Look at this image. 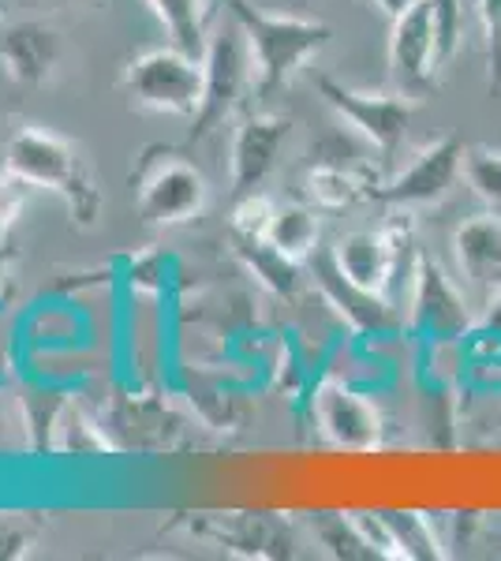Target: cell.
Segmentation results:
<instances>
[{
    "label": "cell",
    "mask_w": 501,
    "mask_h": 561,
    "mask_svg": "<svg viewBox=\"0 0 501 561\" xmlns=\"http://www.w3.org/2000/svg\"><path fill=\"white\" fill-rule=\"evenodd\" d=\"M4 169L23 176L31 187H45V192L60 195L71 221L83 225V229H90L98 221V214H102V187L94 184V176L83 165L79 150L68 139H60L57 131H45V128L15 131L4 153Z\"/></svg>",
    "instance_id": "obj_1"
},
{
    "label": "cell",
    "mask_w": 501,
    "mask_h": 561,
    "mask_svg": "<svg viewBox=\"0 0 501 561\" xmlns=\"http://www.w3.org/2000/svg\"><path fill=\"white\" fill-rule=\"evenodd\" d=\"M225 8H229L232 20L240 23L243 38H248L259 94H273L277 87H285L288 79H293L315 53H322L333 38L330 26L318 20L254 12L248 0H225Z\"/></svg>",
    "instance_id": "obj_2"
},
{
    "label": "cell",
    "mask_w": 501,
    "mask_h": 561,
    "mask_svg": "<svg viewBox=\"0 0 501 561\" xmlns=\"http://www.w3.org/2000/svg\"><path fill=\"white\" fill-rule=\"evenodd\" d=\"M124 94L139 108L169 116H195L203 102V60L177 49H150L124 71Z\"/></svg>",
    "instance_id": "obj_3"
},
{
    "label": "cell",
    "mask_w": 501,
    "mask_h": 561,
    "mask_svg": "<svg viewBox=\"0 0 501 561\" xmlns=\"http://www.w3.org/2000/svg\"><path fill=\"white\" fill-rule=\"evenodd\" d=\"M248 83H254L248 38H243L240 23H232L217 31L203 53V102H198V113L191 116L187 139L198 142L214 128H221L232 116V108L240 105V94L248 90Z\"/></svg>",
    "instance_id": "obj_4"
},
{
    "label": "cell",
    "mask_w": 501,
    "mask_h": 561,
    "mask_svg": "<svg viewBox=\"0 0 501 561\" xmlns=\"http://www.w3.org/2000/svg\"><path fill=\"white\" fill-rule=\"evenodd\" d=\"M318 94L349 128L360 131L382 153H394L400 147V139H405L408 124L415 116V98L405 94V90L375 94V90H355L337 83L330 76H318Z\"/></svg>",
    "instance_id": "obj_5"
},
{
    "label": "cell",
    "mask_w": 501,
    "mask_h": 561,
    "mask_svg": "<svg viewBox=\"0 0 501 561\" xmlns=\"http://www.w3.org/2000/svg\"><path fill=\"white\" fill-rule=\"evenodd\" d=\"M203 203H206V180L191 161L158 158L143 165L139 195H135V210H139L143 225H153V229L187 225L191 217H198Z\"/></svg>",
    "instance_id": "obj_6"
},
{
    "label": "cell",
    "mask_w": 501,
    "mask_h": 561,
    "mask_svg": "<svg viewBox=\"0 0 501 561\" xmlns=\"http://www.w3.org/2000/svg\"><path fill=\"white\" fill-rule=\"evenodd\" d=\"M315 423L322 431V438L333 449L344 454H371L382 446V412L375 401L360 393V389L326 378L311 397Z\"/></svg>",
    "instance_id": "obj_7"
},
{
    "label": "cell",
    "mask_w": 501,
    "mask_h": 561,
    "mask_svg": "<svg viewBox=\"0 0 501 561\" xmlns=\"http://www.w3.org/2000/svg\"><path fill=\"white\" fill-rule=\"evenodd\" d=\"M464 142L460 135H442L431 147H423L412 158V165L400 169L389 184L375 187L378 203H389L397 210H412V206H431L445 198L453 180L464 173Z\"/></svg>",
    "instance_id": "obj_8"
},
{
    "label": "cell",
    "mask_w": 501,
    "mask_h": 561,
    "mask_svg": "<svg viewBox=\"0 0 501 561\" xmlns=\"http://www.w3.org/2000/svg\"><path fill=\"white\" fill-rule=\"evenodd\" d=\"M408 314H412V330L431 341L464 337L471 330L468 296L445 277V270L434 259H419L412 293H408Z\"/></svg>",
    "instance_id": "obj_9"
},
{
    "label": "cell",
    "mask_w": 501,
    "mask_h": 561,
    "mask_svg": "<svg viewBox=\"0 0 501 561\" xmlns=\"http://www.w3.org/2000/svg\"><path fill=\"white\" fill-rule=\"evenodd\" d=\"M434 15L431 0H415L408 12H400L389 31V76H394L397 90L405 94H423L434 83Z\"/></svg>",
    "instance_id": "obj_10"
},
{
    "label": "cell",
    "mask_w": 501,
    "mask_h": 561,
    "mask_svg": "<svg viewBox=\"0 0 501 561\" xmlns=\"http://www.w3.org/2000/svg\"><path fill=\"white\" fill-rule=\"evenodd\" d=\"M293 135V124L285 116H248V121L236 128L232 135V165H229V180H232V195H251L262 180L270 176L273 161H277L281 147Z\"/></svg>",
    "instance_id": "obj_11"
},
{
    "label": "cell",
    "mask_w": 501,
    "mask_h": 561,
    "mask_svg": "<svg viewBox=\"0 0 501 561\" xmlns=\"http://www.w3.org/2000/svg\"><path fill=\"white\" fill-rule=\"evenodd\" d=\"M315 277L322 296L330 300V307L352 325L355 333H367V337H382V333L397 330V307L386 300L382 293H367V288L352 285L341 270L333 266L330 255L315 259Z\"/></svg>",
    "instance_id": "obj_12"
},
{
    "label": "cell",
    "mask_w": 501,
    "mask_h": 561,
    "mask_svg": "<svg viewBox=\"0 0 501 561\" xmlns=\"http://www.w3.org/2000/svg\"><path fill=\"white\" fill-rule=\"evenodd\" d=\"M453 255H457L460 277L471 293L482 300L501 288V217L479 214L468 217L457 232H453Z\"/></svg>",
    "instance_id": "obj_13"
},
{
    "label": "cell",
    "mask_w": 501,
    "mask_h": 561,
    "mask_svg": "<svg viewBox=\"0 0 501 561\" xmlns=\"http://www.w3.org/2000/svg\"><path fill=\"white\" fill-rule=\"evenodd\" d=\"M60 60V34L49 23L26 20L0 34V65L8 79L23 87H42Z\"/></svg>",
    "instance_id": "obj_14"
},
{
    "label": "cell",
    "mask_w": 501,
    "mask_h": 561,
    "mask_svg": "<svg viewBox=\"0 0 501 561\" xmlns=\"http://www.w3.org/2000/svg\"><path fill=\"white\" fill-rule=\"evenodd\" d=\"M330 259H333V266L352 280V285L386 296L389 277H394V240H389L386 229L349 232V237H341L330 248Z\"/></svg>",
    "instance_id": "obj_15"
},
{
    "label": "cell",
    "mask_w": 501,
    "mask_h": 561,
    "mask_svg": "<svg viewBox=\"0 0 501 561\" xmlns=\"http://www.w3.org/2000/svg\"><path fill=\"white\" fill-rule=\"evenodd\" d=\"M232 248L243 266L259 277V285H266L273 296H293L299 288V266L304 262L288 259L270 237H232Z\"/></svg>",
    "instance_id": "obj_16"
},
{
    "label": "cell",
    "mask_w": 501,
    "mask_h": 561,
    "mask_svg": "<svg viewBox=\"0 0 501 561\" xmlns=\"http://www.w3.org/2000/svg\"><path fill=\"white\" fill-rule=\"evenodd\" d=\"M375 187L378 184H371L367 176L341 165H315L304 176V195L315 210H349L363 198H375Z\"/></svg>",
    "instance_id": "obj_17"
},
{
    "label": "cell",
    "mask_w": 501,
    "mask_h": 561,
    "mask_svg": "<svg viewBox=\"0 0 501 561\" xmlns=\"http://www.w3.org/2000/svg\"><path fill=\"white\" fill-rule=\"evenodd\" d=\"M147 8L169 31V42L177 49L203 60L206 53V0H147Z\"/></svg>",
    "instance_id": "obj_18"
},
{
    "label": "cell",
    "mask_w": 501,
    "mask_h": 561,
    "mask_svg": "<svg viewBox=\"0 0 501 561\" xmlns=\"http://www.w3.org/2000/svg\"><path fill=\"white\" fill-rule=\"evenodd\" d=\"M270 240L296 262L315 259V248H318V214H315V206H281V210L273 214Z\"/></svg>",
    "instance_id": "obj_19"
},
{
    "label": "cell",
    "mask_w": 501,
    "mask_h": 561,
    "mask_svg": "<svg viewBox=\"0 0 501 561\" xmlns=\"http://www.w3.org/2000/svg\"><path fill=\"white\" fill-rule=\"evenodd\" d=\"M64 409H68V401L60 393H31L20 401L23 434L31 454H57V427Z\"/></svg>",
    "instance_id": "obj_20"
},
{
    "label": "cell",
    "mask_w": 501,
    "mask_h": 561,
    "mask_svg": "<svg viewBox=\"0 0 501 561\" xmlns=\"http://www.w3.org/2000/svg\"><path fill=\"white\" fill-rule=\"evenodd\" d=\"M386 520L397 536L400 558H408V561H442L445 558L442 539H439V531H434L431 517L412 513V510H389Z\"/></svg>",
    "instance_id": "obj_21"
},
{
    "label": "cell",
    "mask_w": 501,
    "mask_h": 561,
    "mask_svg": "<svg viewBox=\"0 0 501 561\" xmlns=\"http://www.w3.org/2000/svg\"><path fill=\"white\" fill-rule=\"evenodd\" d=\"M109 442L102 427H98L79 404H68L57 427V454H105Z\"/></svg>",
    "instance_id": "obj_22"
},
{
    "label": "cell",
    "mask_w": 501,
    "mask_h": 561,
    "mask_svg": "<svg viewBox=\"0 0 501 561\" xmlns=\"http://www.w3.org/2000/svg\"><path fill=\"white\" fill-rule=\"evenodd\" d=\"M464 176L476 187L482 203L501 210V150L490 147H468L464 150Z\"/></svg>",
    "instance_id": "obj_23"
},
{
    "label": "cell",
    "mask_w": 501,
    "mask_h": 561,
    "mask_svg": "<svg viewBox=\"0 0 501 561\" xmlns=\"http://www.w3.org/2000/svg\"><path fill=\"white\" fill-rule=\"evenodd\" d=\"M431 15H434V60L449 65L460 49L464 38V0H431Z\"/></svg>",
    "instance_id": "obj_24"
},
{
    "label": "cell",
    "mask_w": 501,
    "mask_h": 561,
    "mask_svg": "<svg viewBox=\"0 0 501 561\" xmlns=\"http://www.w3.org/2000/svg\"><path fill=\"white\" fill-rule=\"evenodd\" d=\"M277 206L266 195H240L229 217V237H270V225Z\"/></svg>",
    "instance_id": "obj_25"
},
{
    "label": "cell",
    "mask_w": 501,
    "mask_h": 561,
    "mask_svg": "<svg viewBox=\"0 0 501 561\" xmlns=\"http://www.w3.org/2000/svg\"><path fill=\"white\" fill-rule=\"evenodd\" d=\"M34 187L26 184L23 176L8 173V169H0V240L8 237V232L15 229V221H20L26 198H31Z\"/></svg>",
    "instance_id": "obj_26"
},
{
    "label": "cell",
    "mask_w": 501,
    "mask_h": 561,
    "mask_svg": "<svg viewBox=\"0 0 501 561\" xmlns=\"http://www.w3.org/2000/svg\"><path fill=\"white\" fill-rule=\"evenodd\" d=\"M352 524L360 528L363 542H367L375 558H400L397 536H394V528H389L386 513H352Z\"/></svg>",
    "instance_id": "obj_27"
},
{
    "label": "cell",
    "mask_w": 501,
    "mask_h": 561,
    "mask_svg": "<svg viewBox=\"0 0 501 561\" xmlns=\"http://www.w3.org/2000/svg\"><path fill=\"white\" fill-rule=\"evenodd\" d=\"M482 26H487V49H490V71L494 83L501 79V0H476Z\"/></svg>",
    "instance_id": "obj_28"
},
{
    "label": "cell",
    "mask_w": 501,
    "mask_h": 561,
    "mask_svg": "<svg viewBox=\"0 0 501 561\" xmlns=\"http://www.w3.org/2000/svg\"><path fill=\"white\" fill-rule=\"evenodd\" d=\"M15 431H23V415L0 397V454L15 446Z\"/></svg>",
    "instance_id": "obj_29"
},
{
    "label": "cell",
    "mask_w": 501,
    "mask_h": 561,
    "mask_svg": "<svg viewBox=\"0 0 501 561\" xmlns=\"http://www.w3.org/2000/svg\"><path fill=\"white\" fill-rule=\"evenodd\" d=\"M26 547H31V539H26L20 528H0V561L23 558Z\"/></svg>",
    "instance_id": "obj_30"
},
{
    "label": "cell",
    "mask_w": 501,
    "mask_h": 561,
    "mask_svg": "<svg viewBox=\"0 0 501 561\" xmlns=\"http://www.w3.org/2000/svg\"><path fill=\"white\" fill-rule=\"evenodd\" d=\"M479 330L487 333V337H501V288L487 300V311H482V319H479Z\"/></svg>",
    "instance_id": "obj_31"
},
{
    "label": "cell",
    "mask_w": 501,
    "mask_h": 561,
    "mask_svg": "<svg viewBox=\"0 0 501 561\" xmlns=\"http://www.w3.org/2000/svg\"><path fill=\"white\" fill-rule=\"evenodd\" d=\"M371 4H375V8H378V12H382V15H386V20H389V23H394V20H397V15H400V12H408V8H412V4H415V0H371Z\"/></svg>",
    "instance_id": "obj_32"
},
{
    "label": "cell",
    "mask_w": 501,
    "mask_h": 561,
    "mask_svg": "<svg viewBox=\"0 0 501 561\" xmlns=\"http://www.w3.org/2000/svg\"><path fill=\"white\" fill-rule=\"evenodd\" d=\"M49 8H68V4H79V0H45Z\"/></svg>",
    "instance_id": "obj_33"
}]
</instances>
